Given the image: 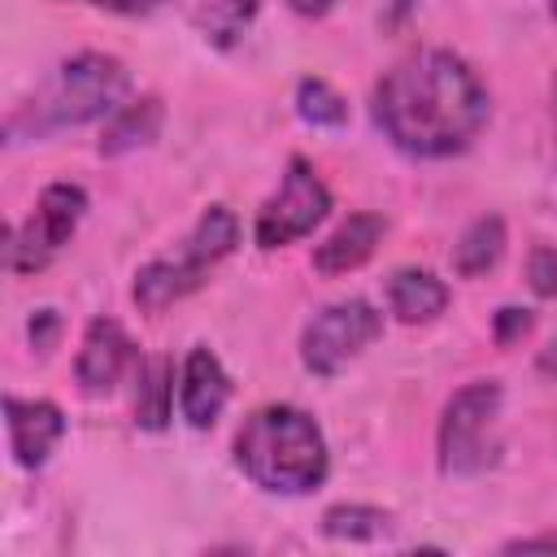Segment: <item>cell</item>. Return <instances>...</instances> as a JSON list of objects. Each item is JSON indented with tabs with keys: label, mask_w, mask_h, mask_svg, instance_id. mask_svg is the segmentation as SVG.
<instances>
[{
	"label": "cell",
	"mask_w": 557,
	"mask_h": 557,
	"mask_svg": "<svg viewBox=\"0 0 557 557\" xmlns=\"http://www.w3.org/2000/svg\"><path fill=\"white\" fill-rule=\"evenodd\" d=\"M370 113L396 152L444 161L483 135L492 96L474 65L453 48H418L374 83Z\"/></svg>",
	"instance_id": "obj_1"
},
{
	"label": "cell",
	"mask_w": 557,
	"mask_h": 557,
	"mask_svg": "<svg viewBox=\"0 0 557 557\" xmlns=\"http://www.w3.org/2000/svg\"><path fill=\"white\" fill-rule=\"evenodd\" d=\"M131 100V70L109 52H78L52 65V74L4 117V139L39 144L61 131L100 122Z\"/></svg>",
	"instance_id": "obj_2"
},
{
	"label": "cell",
	"mask_w": 557,
	"mask_h": 557,
	"mask_svg": "<svg viewBox=\"0 0 557 557\" xmlns=\"http://www.w3.org/2000/svg\"><path fill=\"white\" fill-rule=\"evenodd\" d=\"M239 474L270 496H309L326 483L331 453L322 426L296 405H261L235 431Z\"/></svg>",
	"instance_id": "obj_3"
},
{
	"label": "cell",
	"mask_w": 557,
	"mask_h": 557,
	"mask_svg": "<svg viewBox=\"0 0 557 557\" xmlns=\"http://www.w3.org/2000/svg\"><path fill=\"white\" fill-rule=\"evenodd\" d=\"M239 244V222L226 205H209L196 226L161 257L144 261L135 270V283H131V300L144 309V313H161L178 300H187L196 287H205V278L235 252Z\"/></svg>",
	"instance_id": "obj_4"
},
{
	"label": "cell",
	"mask_w": 557,
	"mask_h": 557,
	"mask_svg": "<svg viewBox=\"0 0 557 557\" xmlns=\"http://www.w3.org/2000/svg\"><path fill=\"white\" fill-rule=\"evenodd\" d=\"M500 405H505V392L496 379H474L448 396V405L440 413V431H435L440 474L474 479V474L496 466V457H500V435H496Z\"/></svg>",
	"instance_id": "obj_5"
},
{
	"label": "cell",
	"mask_w": 557,
	"mask_h": 557,
	"mask_svg": "<svg viewBox=\"0 0 557 557\" xmlns=\"http://www.w3.org/2000/svg\"><path fill=\"white\" fill-rule=\"evenodd\" d=\"M83 213H87V191L78 183H70V178L48 183L39 191L30 218L22 226H13V235H9V252H4L9 257V270L13 274H39V270H48L65 252V244L74 239Z\"/></svg>",
	"instance_id": "obj_6"
},
{
	"label": "cell",
	"mask_w": 557,
	"mask_h": 557,
	"mask_svg": "<svg viewBox=\"0 0 557 557\" xmlns=\"http://www.w3.org/2000/svg\"><path fill=\"white\" fill-rule=\"evenodd\" d=\"M383 335V313L352 296L318 309L300 331V366L318 379H335L348 361H357Z\"/></svg>",
	"instance_id": "obj_7"
},
{
	"label": "cell",
	"mask_w": 557,
	"mask_h": 557,
	"mask_svg": "<svg viewBox=\"0 0 557 557\" xmlns=\"http://www.w3.org/2000/svg\"><path fill=\"white\" fill-rule=\"evenodd\" d=\"M326 213H331V191H326V183L318 178V170H313L305 157H292L287 170H283L278 191L257 209L252 239H257V248H265V252L287 248V244L305 239Z\"/></svg>",
	"instance_id": "obj_8"
},
{
	"label": "cell",
	"mask_w": 557,
	"mask_h": 557,
	"mask_svg": "<svg viewBox=\"0 0 557 557\" xmlns=\"http://www.w3.org/2000/svg\"><path fill=\"white\" fill-rule=\"evenodd\" d=\"M4 431L13 461L22 470H44L57 444L65 440V413L44 396H4Z\"/></svg>",
	"instance_id": "obj_9"
},
{
	"label": "cell",
	"mask_w": 557,
	"mask_h": 557,
	"mask_svg": "<svg viewBox=\"0 0 557 557\" xmlns=\"http://www.w3.org/2000/svg\"><path fill=\"white\" fill-rule=\"evenodd\" d=\"M135 366V344L117 318H91L74 357V379L87 396H104L122 383V374Z\"/></svg>",
	"instance_id": "obj_10"
},
{
	"label": "cell",
	"mask_w": 557,
	"mask_h": 557,
	"mask_svg": "<svg viewBox=\"0 0 557 557\" xmlns=\"http://www.w3.org/2000/svg\"><path fill=\"white\" fill-rule=\"evenodd\" d=\"M231 400V374L213 348L196 344L178 366V418L191 431H209Z\"/></svg>",
	"instance_id": "obj_11"
},
{
	"label": "cell",
	"mask_w": 557,
	"mask_h": 557,
	"mask_svg": "<svg viewBox=\"0 0 557 557\" xmlns=\"http://www.w3.org/2000/svg\"><path fill=\"white\" fill-rule=\"evenodd\" d=\"M383 235H387V218H383V213H370V209H366V213H348V218L313 248V270L326 274V278L352 274V270H361V265L379 252Z\"/></svg>",
	"instance_id": "obj_12"
},
{
	"label": "cell",
	"mask_w": 557,
	"mask_h": 557,
	"mask_svg": "<svg viewBox=\"0 0 557 557\" xmlns=\"http://www.w3.org/2000/svg\"><path fill=\"white\" fill-rule=\"evenodd\" d=\"M383 296H387L392 318L405 322V326H426L448 309V283L440 274L422 270V265L392 270L387 283H383Z\"/></svg>",
	"instance_id": "obj_13"
},
{
	"label": "cell",
	"mask_w": 557,
	"mask_h": 557,
	"mask_svg": "<svg viewBox=\"0 0 557 557\" xmlns=\"http://www.w3.org/2000/svg\"><path fill=\"white\" fill-rule=\"evenodd\" d=\"M165 126V104L161 96H135L126 100L117 113L104 117V131H100V144L96 152L100 157H126V152H139L148 148Z\"/></svg>",
	"instance_id": "obj_14"
},
{
	"label": "cell",
	"mask_w": 557,
	"mask_h": 557,
	"mask_svg": "<svg viewBox=\"0 0 557 557\" xmlns=\"http://www.w3.org/2000/svg\"><path fill=\"white\" fill-rule=\"evenodd\" d=\"M505 244H509L505 218L500 213H483V218H474L457 235V244H453V270L461 278H479V274L496 270V261L505 257Z\"/></svg>",
	"instance_id": "obj_15"
},
{
	"label": "cell",
	"mask_w": 557,
	"mask_h": 557,
	"mask_svg": "<svg viewBox=\"0 0 557 557\" xmlns=\"http://www.w3.org/2000/svg\"><path fill=\"white\" fill-rule=\"evenodd\" d=\"M174 413V361L144 357L135 370V426L161 431Z\"/></svg>",
	"instance_id": "obj_16"
},
{
	"label": "cell",
	"mask_w": 557,
	"mask_h": 557,
	"mask_svg": "<svg viewBox=\"0 0 557 557\" xmlns=\"http://www.w3.org/2000/svg\"><path fill=\"white\" fill-rule=\"evenodd\" d=\"M396 531V518L392 509H379V505H357V500H344V505H331L322 513V535L326 540H348V544H379Z\"/></svg>",
	"instance_id": "obj_17"
},
{
	"label": "cell",
	"mask_w": 557,
	"mask_h": 557,
	"mask_svg": "<svg viewBox=\"0 0 557 557\" xmlns=\"http://www.w3.org/2000/svg\"><path fill=\"white\" fill-rule=\"evenodd\" d=\"M261 0H196L191 4V17L200 26V35L213 44V48H235L239 35L252 26Z\"/></svg>",
	"instance_id": "obj_18"
},
{
	"label": "cell",
	"mask_w": 557,
	"mask_h": 557,
	"mask_svg": "<svg viewBox=\"0 0 557 557\" xmlns=\"http://www.w3.org/2000/svg\"><path fill=\"white\" fill-rule=\"evenodd\" d=\"M296 113L309 126H344L348 122V100L326 78H300L296 83Z\"/></svg>",
	"instance_id": "obj_19"
},
{
	"label": "cell",
	"mask_w": 557,
	"mask_h": 557,
	"mask_svg": "<svg viewBox=\"0 0 557 557\" xmlns=\"http://www.w3.org/2000/svg\"><path fill=\"white\" fill-rule=\"evenodd\" d=\"M527 287L540 300H557V244H535L527 252Z\"/></svg>",
	"instance_id": "obj_20"
},
{
	"label": "cell",
	"mask_w": 557,
	"mask_h": 557,
	"mask_svg": "<svg viewBox=\"0 0 557 557\" xmlns=\"http://www.w3.org/2000/svg\"><path fill=\"white\" fill-rule=\"evenodd\" d=\"M531 326H535V313H531V309L500 305V309L492 313V335H496V344H518Z\"/></svg>",
	"instance_id": "obj_21"
},
{
	"label": "cell",
	"mask_w": 557,
	"mask_h": 557,
	"mask_svg": "<svg viewBox=\"0 0 557 557\" xmlns=\"http://www.w3.org/2000/svg\"><path fill=\"white\" fill-rule=\"evenodd\" d=\"M61 313L57 309H35L30 313V322H26V335H30V348L39 352V357H48L52 348H57V339H61Z\"/></svg>",
	"instance_id": "obj_22"
},
{
	"label": "cell",
	"mask_w": 557,
	"mask_h": 557,
	"mask_svg": "<svg viewBox=\"0 0 557 557\" xmlns=\"http://www.w3.org/2000/svg\"><path fill=\"white\" fill-rule=\"evenodd\" d=\"M83 4H96V9L122 13V17H139V13H152L161 0H83Z\"/></svg>",
	"instance_id": "obj_23"
},
{
	"label": "cell",
	"mask_w": 557,
	"mask_h": 557,
	"mask_svg": "<svg viewBox=\"0 0 557 557\" xmlns=\"http://www.w3.org/2000/svg\"><path fill=\"white\" fill-rule=\"evenodd\" d=\"M505 553H557V535H518L505 544Z\"/></svg>",
	"instance_id": "obj_24"
},
{
	"label": "cell",
	"mask_w": 557,
	"mask_h": 557,
	"mask_svg": "<svg viewBox=\"0 0 557 557\" xmlns=\"http://www.w3.org/2000/svg\"><path fill=\"white\" fill-rule=\"evenodd\" d=\"M535 370H540L544 379H553V383H557V335H553V339L540 348V357H535Z\"/></svg>",
	"instance_id": "obj_25"
},
{
	"label": "cell",
	"mask_w": 557,
	"mask_h": 557,
	"mask_svg": "<svg viewBox=\"0 0 557 557\" xmlns=\"http://www.w3.org/2000/svg\"><path fill=\"white\" fill-rule=\"evenodd\" d=\"M287 9L300 13V17H322V13L335 9V0H287Z\"/></svg>",
	"instance_id": "obj_26"
},
{
	"label": "cell",
	"mask_w": 557,
	"mask_h": 557,
	"mask_svg": "<svg viewBox=\"0 0 557 557\" xmlns=\"http://www.w3.org/2000/svg\"><path fill=\"white\" fill-rule=\"evenodd\" d=\"M553 131H557V78H553Z\"/></svg>",
	"instance_id": "obj_27"
},
{
	"label": "cell",
	"mask_w": 557,
	"mask_h": 557,
	"mask_svg": "<svg viewBox=\"0 0 557 557\" xmlns=\"http://www.w3.org/2000/svg\"><path fill=\"white\" fill-rule=\"evenodd\" d=\"M548 17H553V26H557V0H548Z\"/></svg>",
	"instance_id": "obj_28"
}]
</instances>
